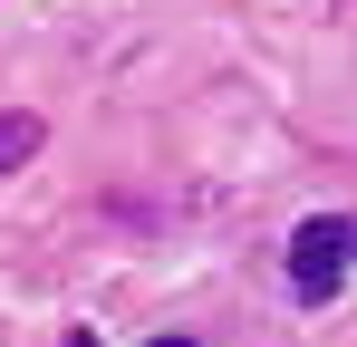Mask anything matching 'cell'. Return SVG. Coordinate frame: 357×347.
I'll list each match as a JSON object with an SVG mask.
<instances>
[{"mask_svg":"<svg viewBox=\"0 0 357 347\" xmlns=\"http://www.w3.org/2000/svg\"><path fill=\"white\" fill-rule=\"evenodd\" d=\"M348 270H357V231L338 222V213H309V222L290 231V289L299 299H328Z\"/></svg>","mask_w":357,"mask_h":347,"instance_id":"cell-1","label":"cell"},{"mask_svg":"<svg viewBox=\"0 0 357 347\" xmlns=\"http://www.w3.org/2000/svg\"><path fill=\"white\" fill-rule=\"evenodd\" d=\"M39 135H49V125H39L29 107H0V174H10V164H29V155H39Z\"/></svg>","mask_w":357,"mask_h":347,"instance_id":"cell-2","label":"cell"},{"mask_svg":"<svg viewBox=\"0 0 357 347\" xmlns=\"http://www.w3.org/2000/svg\"><path fill=\"white\" fill-rule=\"evenodd\" d=\"M155 347H193V338H155Z\"/></svg>","mask_w":357,"mask_h":347,"instance_id":"cell-3","label":"cell"}]
</instances>
